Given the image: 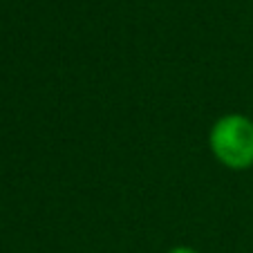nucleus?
<instances>
[{
  "instance_id": "f257e3e1",
  "label": "nucleus",
  "mask_w": 253,
  "mask_h": 253,
  "mask_svg": "<svg viewBox=\"0 0 253 253\" xmlns=\"http://www.w3.org/2000/svg\"><path fill=\"white\" fill-rule=\"evenodd\" d=\"M209 148L222 166L247 170L253 166V121L244 115H224L209 132Z\"/></svg>"
},
{
  "instance_id": "f03ea898",
  "label": "nucleus",
  "mask_w": 253,
  "mask_h": 253,
  "mask_svg": "<svg viewBox=\"0 0 253 253\" xmlns=\"http://www.w3.org/2000/svg\"><path fill=\"white\" fill-rule=\"evenodd\" d=\"M166 253H200V251L193 247H172L170 251H166Z\"/></svg>"
}]
</instances>
